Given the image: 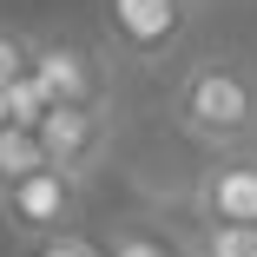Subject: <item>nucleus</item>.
<instances>
[{
  "label": "nucleus",
  "mask_w": 257,
  "mask_h": 257,
  "mask_svg": "<svg viewBox=\"0 0 257 257\" xmlns=\"http://www.w3.org/2000/svg\"><path fill=\"white\" fill-rule=\"evenodd\" d=\"M178 125L191 139H211V145H237L257 125V92L237 66H191L178 79Z\"/></svg>",
  "instance_id": "nucleus-1"
},
{
  "label": "nucleus",
  "mask_w": 257,
  "mask_h": 257,
  "mask_svg": "<svg viewBox=\"0 0 257 257\" xmlns=\"http://www.w3.org/2000/svg\"><path fill=\"white\" fill-rule=\"evenodd\" d=\"M73 198H79V178H73V172L33 165V172H20L14 185H0V211H7L14 231L46 237V231H60V224L73 218Z\"/></svg>",
  "instance_id": "nucleus-2"
},
{
  "label": "nucleus",
  "mask_w": 257,
  "mask_h": 257,
  "mask_svg": "<svg viewBox=\"0 0 257 257\" xmlns=\"http://www.w3.org/2000/svg\"><path fill=\"white\" fill-rule=\"evenodd\" d=\"M106 27L132 60H159L191 27V0H106Z\"/></svg>",
  "instance_id": "nucleus-3"
},
{
  "label": "nucleus",
  "mask_w": 257,
  "mask_h": 257,
  "mask_svg": "<svg viewBox=\"0 0 257 257\" xmlns=\"http://www.w3.org/2000/svg\"><path fill=\"white\" fill-rule=\"evenodd\" d=\"M33 139H40V152H46V165H60V172H86L92 159H99V145H106V112L99 106H46L40 119H33Z\"/></svg>",
  "instance_id": "nucleus-4"
},
{
  "label": "nucleus",
  "mask_w": 257,
  "mask_h": 257,
  "mask_svg": "<svg viewBox=\"0 0 257 257\" xmlns=\"http://www.w3.org/2000/svg\"><path fill=\"white\" fill-rule=\"evenodd\" d=\"M27 73L40 79L46 92V106H99L106 99V73L92 66V53H79V46H60V40H46V46H27Z\"/></svg>",
  "instance_id": "nucleus-5"
},
{
  "label": "nucleus",
  "mask_w": 257,
  "mask_h": 257,
  "mask_svg": "<svg viewBox=\"0 0 257 257\" xmlns=\"http://www.w3.org/2000/svg\"><path fill=\"white\" fill-rule=\"evenodd\" d=\"M198 218L204 224H257V165L224 159L198 178Z\"/></svg>",
  "instance_id": "nucleus-6"
},
{
  "label": "nucleus",
  "mask_w": 257,
  "mask_h": 257,
  "mask_svg": "<svg viewBox=\"0 0 257 257\" xmlns=\"http://www.w3.org/2000/svg\"><path fill=\"white\" fill-rule=\"evenodd\" d=\"M33 165H46V152H40L33 125H0V185H14V178L33 172Z\"/></svg>",
  "instance_id": "nucleus-7"
},
{
  "label": "nucleus",
  "mask_w": 257,
  "mask_h": 257,
  "mask_svg": "<svg viewBox=\"0 0 257 257\" xmlns=\"http://www.w3.org/2000/svg\"><path fill=\"white\" fill-rule=\"evenodd\" d=\"M0 112H7V125H33L46 112V92L33 73H14V79H0Z\"/></svg>",
  "instance_id": "nucleus-8"
},
{
  "label": "nucleus",
  "mask_w": 257,
  "mask_h": 257,
  "mask_svg": "<svg viewBox=\"0 0 257 257\" xmlns=\"http://www.w3.org/2000/svg\"><path fill=\"white\" fill-rule=\"evenodd\" d=\"M204 257H257V224H204Z\"/></svg>",
  "instance_id": "nucleus-9"
},
{
  "label": "nucleus",
  "mask_w": 257,
  "mask_h": 257,
  "mask_svg": "<svg viewBox=\"0 0 257 257\" xmlns=\"http://www.w3.org/2000/svg\"><path fill=\"white\" fill-rule=\"evenodd\" d=\"M33 257H106V250H99L92 237H73V231L60 224V231H46V237H40V250H33Z\"/></svg>",
  "instance_id": "nucleus-10"
},
{
  "label": "nucleus",
  "mask_w": 257,
  "mask_h": 257,
  "mask_svg": "<svg viewBox=\"0 0 257 257\" xmlns=\"http://www.w3.org/2000/svg\"><path fill=\"white\" fill-rule=\"evenodd\" d=\"M106 257H178L165 237H152V231H125L119 244H106Z\"/></svg>",
  "instance_id": "nucleus-11"
},
{
  "label": "nucleus",
  "mask_w": 257,
  "mask_h": 257,
  "mask_svg": "<svg viewBox=\"0 0 257 257\" xmlns=\"http://www.w3.org/2000/svg\"><path fill=\"white\" fill-rule=\"evenodd\" d=\"M14 73H27V46L0 33V79H14Z\"/></svg>",
  "instance_id": "nucleus-12"
},
{
  "label": "nucleus",
  "mask_w": 257,
  "mask_h": 257,
  "mask_svg": "<svg viewBox=\"0 0 257 257\" xmlns=\"http://www.w3.org/2000/svg\"><path fill=\"white\" fill-rule=\"evenodd\" d=\"M0 125H7V112H0Z\"/></svg>",
  "instance_id": "nucleus-13"
}]
</instances>
